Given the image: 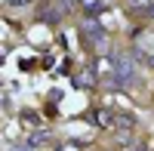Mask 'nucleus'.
I'll return each instance as SVG.
<instances>
[{
	"mask_svg": "<svg viewBox=\"0 0 154 151\" xmlns=\"http://www.w3.org/2000/svg\"><path fill=\"white\" fill-rule=\"evenodd\" d=\"M83 16H102L105 12V0H77Z\"/></svg>",
	"mask_w": 154,
	"mask_h": 151,
	"instance_id": "obj_5",
	"label": "nucleus"
},
{
	"mask_svg": "<svg viewBox=\"0 0 154 151\" xmlns=\"http://www.w3.org/2000/svg\"><path fill=\"white\" fill-rule=\"evenodd\" d=\"M96 83H99V77H96L93 68H77V74H74V86L89 90V86H96Z\"/></svg>",
	"mask_w": 154,
	"mask_h": 151,
	"instance_id": "obj_3",
	"label": "nucleus"
},
{
	"mask_svg": "<svg viewBox=\"0 0 154 151\" xmlns=\"http://www.w3.org/2000/svg\"><path fill=\"white\" fill-rule=\"evenodd\" d=\"M9 151H34V145H31V142H25V145H19V148H9Z\"/></svg>",
	"mask_w": 154,
	"mask_h": 151,
	"instance_id": "obj_13",
	"label": "nucleus"
},
{
	"mask_svg": "<svg viewBox=\"0 0 154 151\" xmlns=\"http://www.w3.org/2000/svg\"><path fill=\"white\" fill-rule=\"evenodd\" d=\"M59 16H62V12H59V9H53V6H43V9H40V22H46V25H56V22H59Z\"/></svg>",
	"mask_w": 154,
	"mask_h": 151,
	"instance_id": "obj_7",
	"label": "nucleus"
},
{
	"mask_svg": "<svg viewBox=\"0 0 154 151\" xmlns=\"http://www.w3.org/2000/svg\"><path fill=\"white\" fill-rule=\"evenodd\" d=\"M89 123H96V127H114V114H111V111H105V108H96V111H89Z\"/></svg>",
	"mask_w": 154,
	"mask_h": 151,
	"instance_id": "obj_4",
	"label": "nucleus"
},
{
	"mask_svg": "<svg viewBox=\"0 0 154 151\" xmlns=\"http://www.w3.org/2000/svg\"><path fill=\"white\" fill-rule=\"evenodd\" d=\"M111 71L117 74L123 83H133V77H136V56H126V53L111 56Z\"/></svg>",
	"mask_w": 154,
	"mask_h": 151,
	"instance_id": "obj_2",
	"label": "nucleus"
},
{
	"mask_svg": "<svg viewBox=\"0 0 154 151\" xmlns=\"http://www.w3.org/2000/svg\"><path fill=\"white\" fill-rule=\"evenodd\" d=\"M77 34L83 37V43L89 49H96V46H105V28H102V22H96V16H86L80 25H77Z\"/></svg>",
	"mask_w": 154,
	"mask_h": 151,
	"instance_id": "obj_1",
	"label": "nucleus"
},
{
	"mask_svg": "<svg viewBox=\"0 0 154 151\" xmlns=\"http://www.w3.org/2000/svg\"><path fill=\"white\" fill-rule=\"evenodd\" d=\"M126 151H148V145H145V142H133Z\"/></svg>",
	"mask_w": 154,
	"mask_h": 151,
	"instance_id": "obj_12",
	"label": "nucleus"
},
{
	"mask_svg": "<svg viewBox=\"0 0 154 151\" xmlns=\"http://www.w3.org/2000/svg\"><path fill=\"white\" fill-rule=\"evenodd\" d=\"M136 12H142L145 19H151V22H154V0H148V3H145L142 9H136Z\"/></svg>",
	"mask_w": 154,
	"mask_h": 151,
	"instance_id": "obj_9",
	"label": "nucleus"
},
{
	"mask_svg": "<svg viewBox=\"0 0 154 151\" xmlns=\"http://www.w3.org/2000/svg\"><path fill=\"white\" fill-rule=\"evenodd\" d=\"M28 142H31V145H43V142H49V133H46V130H37V133L28 136Z\"/></svg>",
	"mask_w": 154,
	"mask_h": 151,
	"instance_id": "obj_8",
	"label": "nucleus"
},
{
	"mask_svg": "<svg viewBox=\"0 0 154 151\" xmlns=\"http://www.w3.org/2000/svg\"><path fill=\"white\" fill-rule=\"evenodd\" d=\"M22 120H25V123H31V127H37V123H40V117H37L34 111H25V114H22Z\"/></svg>",
	"mask_w": 154,
	"mask_h": 151,
	"instance_id": "obj_10",
	"label": "nucleus"
},
{
	"mask_svg": "<svg viewBox=\"0 0 154 151\" xmlns=\"http://www.w3.org/2000/svg\"><path fill=\"white\" fill-rule=\"evenodd\" d=\"M145 3H148V0H123V6H126V9H142Z\"/></svg>",
	"mask_w": 154,
	"mask_h": 151,
	"instance_id": "obj_11",
	"label": "nucleus"
},
{
	"mask_svg": "<svg viewBox=\"0 0 154 151\" xmlns=\"http://www.w3.org/2000/svg\"><path fill=\"white\" fill-rule=\"evenodd\" d=\"M133 127H136V117L133 114H114V130H117L120 136H126Z\"/></svg>",
	"mask_w": 154,
	"mask_h": 151,
	"instance_id": "obj_6",
	"label": "nucleus"
}]
</instances>
